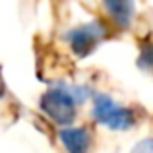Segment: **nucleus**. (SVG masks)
Segmentation results:
<instances>
[{"label":"nucleus","mask_w":153,"mask_h":153,"mask_svg":"<svg viewBox=\"0 0 153 153\" xmlns=\"http://www.w3.org/2000/svg\"><path fill=\"white\" fill-rule=\"evenodd\" d=\"M62 142L66 143L70 153H85L89 146V138H87L85 130H70L62 134Z\"/></svg>","instance_id":"nucleus-1"},{"label":"nucleus","mask_w":153,"mask_h":153,"mask_svg":"<svg viewBox=\"0 0 153 153\" xmlns=\"http://www.w3.org/2000/svg\"><path fill=\"white\" fill-rule=\"evenodd\" d=\"M111 10L112 18L114 19H122V22H128L134 14V6H132V0H105Z\"/></svg>","instance_id":"nucleus-2"}]
</instances>
